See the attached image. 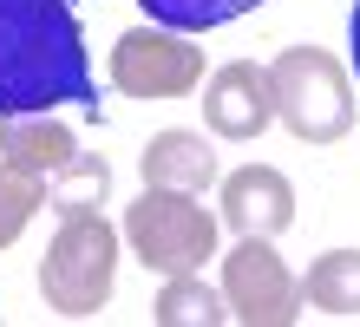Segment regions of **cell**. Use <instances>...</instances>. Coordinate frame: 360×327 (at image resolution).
<instances>
[{
  "mask_svg": "<svg viewBox=\"0 0 360 327\" xmlns=\"http://www.w3.org/2000/svg\"><path fill=\"white\" fill-rule=\"evenodd\" d=\"M79 158V138L53 112H13L0 118V164L27 170V177H53V170H66Z\"/></svg>",
  "mask_w": 360,
  "mask_h": 327,
  "instance_id": "cell-10",
  "label": "cell"
},
{
  "mask_svg": "<svg viewBox=\"0 0 360 327\" xmlns=\"http://www.w3.org/2000/svg\"><path fill=\"white\" fill-rule=\"evenodd\" d=\"M302 301L321 314H360V249H328L302 275Z\"/></svg>",
  "mask_w": 360,
  "mask_h": 327,
  "instance_id": "cell-12",
  "label": "cell"
},
{
  "mask_svg": "<svg viewBox=\"0 0 360 327\" xmlns=\"http://www.w3.org/2000/svg\"><path fill=\"white\" fill-rule=\"evenodd\" d=\"M46 184H53V190H46V203H53L59 216H72V210H98V203H105V190H112V170L79 150V158H72L66 170H53Z\"/></svg>",
  "mask_w": 360,
  "mask_h": 327,
  "instance_id": "cell-13",
  "label": "cell"
},
{
  "mask_svg": "<svg viewBox=\"0 0 360 327\" xmlns=\"http://www.w3.org/2000/svg\"><path fill=\"white\" fill-rule=\"evenodd\" d=\"M79 105L92 112L98 85L66 0H0V118Z\"/></svg>",
  "mask_w": 360,
  "mask_h": 327,
  "instance_id": "cell-1",
  "label": "cell"
},
{
  "mask_svg": "<svg viewBox=\"0 0 360 327\" xmlns=\"http://www.w3.org/2000/svg\"><path fill=\"white\" fill-rule=\"evenodd\" d=\"M223 301H229V321L243 327H288L302 314V281L269 249V236H243L223 255Z\"/></svg>",
  "mask_w": 360,
  "mask_h": 327,
  "instance_id": "cell-5",
  "label": "cell"
},
{
  "mask_svg": "<svg viewBox=\"0 0 360 327\" xmlns=\"http://www.w3.org/2000/svg\"><path fill=\"white\" fill-rule=\"evenodd\" d=\"M144 190H210V184H223V164H217V150H210L203 131H158L151 144H144Z\"/></svg>",
  "mask_w": 360,
  "mask_h": 327,
  "instance_id": "cell-9",
  "label": "cell"
},
{
  "mask_svg": "<svg viewBox=\"0 0 360 327\" xmlns=\"http://www.w3.org/2000/svg\"><path fill=\"white\" fill-rule=\"evenodd\" d=\"M203 118L217 138L229 144H249V138H262V131L275 124V85H269V65L256 59H229L210 72L203 85Z\"/></svg>",
  "mask_w": 360,
  "mask_h": 327,
  "instance_id": "cell-7",
  "label": "cell"
},
{
  "mask_svg": "<svg viewBox=\"0 0 360 327\" xmlns=\"http://www.w3.org/2000/svg\"><path fill=\"white\" fill-rule=\"evenodd\" d=\"M347 33H354V72H360V7H354V20H347Z\"/></svg>",
  "mask_w": 360,
  "mask_h": 327,
  "instance_id": "cell-16",
  "label": "cell"
},
{
  "mask_svg": "<svg viewBox=\"0 0 360 327\" xmlns=\"http://www.w3.org/2000/svg\"><path fill=\"white\" fill-rule=\"evenodd\" d=\"M151 321L158 327H217V321H229V301L203 281V269L197 275H164V288L151 301Z\"/></svg>",
  "mask_w": 360,
  "mask_h": 327,
  "instance_id": "cell-11",
  "label": "cell"
},
{
  "mask_svg": "<svg viewBox=\"0 0 360 327\" xmlns=\"http://www.w3.org/2000/svg\"><path fill=\"white\" fill-rule=\"evenodd\" d=\"M269 85H275V118L302 144H334V138L354 131V92H347V72H341L334 53L288 46L269 65Z\"/></svg>",
  "mask_w": 360,
  "mask_h": 327,
  "instance_id": "cell-3",
  "label": "cell"
},
{
  "mask_svg": "<svg viewBox=\"0 0 360 327\" xmlns=\"http://www.w3.org/2000/svg\"><path fill=\"white\" fill-rule=\"evenodd\" d=\"M124 243L151 275H197L217 255V216L190 190H144L124 210Z\"/></svg>",
  "mask_w": 360,
  "mask_h": 327,
  "instance_id": "cell-4",
  "label": "cell"
},
{
  "mask_svg": "<svg viewBox=\"0 0 360 327\" xmlns=\"http://www.w3.org/2000/svg\"><path fill=\"white\" fill-rule=\"evenodd\" d=\"M158 27H177V33H203V27H223V20H243L256 13L262 0H138Z\"/></svg>",
  "mask_w": 360,
  "mask_h": 327,
  "instance_id": "cell-14",
  "label": "cell"
},
{
  "mask_svg": "<svg viewBox=\"0 0 360 327\" xmlns=\"http://www.w3.org/2000/svg\"><path fill=\"white\" fill-rule=\"evenodd\" d=\"M223 223L236 236H282L295 223V184L269 164H243L223 177Z\"/></svg>",
  "mask_w": 360,
  "mask_h": 327,
  "instance_id": "cell-8",
  "label": "cell"
},
{
  "mask_svg": "<svg viewBox=\"0 0 360 327\" xmlns=\"http://www.w3.org/2000/svg\"><path fill=\"white\" fill-rule=\"evenodd\" d=\"M203 79V53L177 27H131L112 46V85L124 98H184Z\"/></svg>",
  "mask_w": 360,
  "mask_h": 327,
  "instance_id": "cell-6",
  "label": "cell"
},
{
  "mask_svg": "<svg viewBox=\"0 0 360 327\" xmlns=\"http://www.w3.org/2000/svg\"><path fill=\"white\" fill-rule=\"evenodd\" d=\"M39 203H46V177H27V170L0 164V249L20 243V229L39 216Z\"/></svg>",
  "mask_w": 360,
  "mask_h": 327,
  "instance_id": "cell-15",
  "label": "cell"
},
{
  "mask_svg": "<svg viewBox=\"0 0 360 327\" xmlns=\"http://www.w3.org/2000/svg\"><path fill=\"white\" fill-rule=\"evenodd\" d=\"M112 281H118V229L98 210H72L59 223V236L46 243V255H39L46 308L66 314V321H86L112 301Z\"/></svg>",
  "mask_w": 360,
  "mask_h": 327,
  "instance_id": "cell-2",
  "label": "cell"
}]
</instances>
